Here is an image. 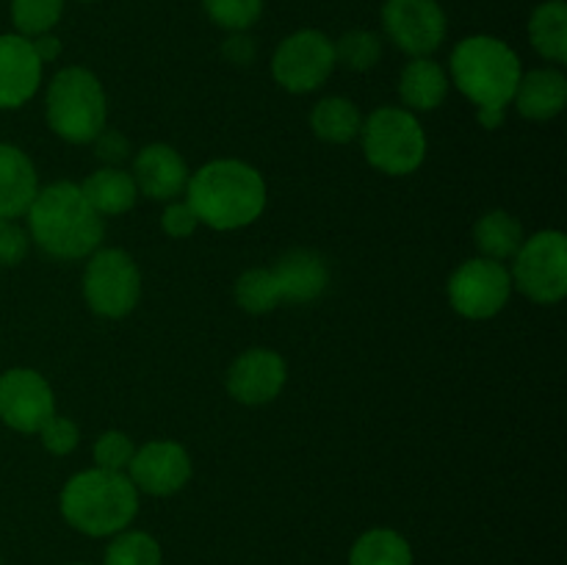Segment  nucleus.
I'll return each mask as SVG.
<instances>
[{
	"label": "nucleus",
	"instance_id": "nucleus-40",
	"mask_svg": "<svg viewBox=\"0 0 567 565\" xmlns=\"http://www.w3.org/2000/svg\"><path fill=\"white\" fill-rule=\"evenodd\" d=\"M75 565H81V563H75Z\"/></svg>",
	"mask_w": 567,
	"mask_h": 565
},
{
	"label": "nucleus",
	"instance_id": "nucleus-16",
	"mask_svg": "<svg viewBox=\"0 0 567 565\" xmlns=\"http://www.w3.org/2000/svg\"><path fill=\"white\" fill-rule=\"evenodd\" d=\"M131 175L136 181L138 194L158 199V203H172L181 194H186L192 172H188L186 158L172 144L155 142L138 150Z\"/></svg>",
	"mask_w": 567,
	"mask_h": 565
},
{
	"label": "nucleus",
	"instance_id": "nucleus-38",
	"mask_svg": "<svg viewBox=\"0 0 567 565\" xmlns=\"http://www.w3.org/2000/svg\"><path fill=\"white\" fill-rule=\"evenodd\" d=\"M476 120H480V125L485 127V131H496V127H502L504 120H507V111L504 109H476Z\"/></svg>",
	"mask_w": 567,
	"mask_h": 565
},
{
	"label": "nucleus",
	"instance_id": "nucleus-37",
	"mask_svg": "<svg viewBox=\"0 0 567 565\" xmlns=\"http://www.w3.org/2000/svg\"><path fill=\"white\" fill-rule=\"evenodd\" d=\"M31 42H33V50H37V55L42 64H50V61H55L61 55V39L55 37L53 31L39 33V37L31 39Z\"/></svg>",
	"mask_w": 567,
	"mask_h": 565
},
{
	"label": "nucleus",
	"instance_id": "nucleus-13",
	"mask_svg": "<svg viewBox=\"0 0 567 565\" xmlns=\"http://www.w3.org/2000/svg\"><path fill=\"white\" fill-rule=\"evenodd\" d=\"M138 493L147 496H172L183 491L192 480V454L183 443L161 438L147 441L133 452L131 465L125 471Z\"/></svg>",
	"mask_w": 567,
	"mask_h": 565
},
{
	"label": "nucleus",
	"instance_id": "nucleus-2",
	"mask_svg": "<svg viewBox=\"0 0 567 565\" xmlns=\"http://www.w3.org/2000/svg\"><path fill=\"white\" fill-rule=\"evenodd\" d=\"M25 219L31 242L55 260H81L103 247L105 219L78 183L59 181L39 188Z\"/></svg>",
	"mask_w": 567,
	"mask_h": 565
},
{
	"label": "nucleus",
	"instance_id": "nucleus-20",
	"mask_svg": "<svg viewBox=\"0 0 567 565\" xmlns=\"http://www.w3.org/2000/svg\"><path fill=\"white\" fill-rule=\"evenodd\" d=\"M449 72L437 64L432 55L424 59H410L404 64L402 75H399V97H402V109L413 111H435L441 109L443 100L449 97Z\"/></svg>",
	"mask_w": 567,
	"mask_h": 565
},
{
	"label": "nucleus",
	"instance_id": "nucleus-24",
	"mask_svg": "<svg viewBox=\"0 0 567 565\" xmlns=\"http://www.w3.org/2000/svg\"><path fill=\"white\" fill-rule=\"evenodd\" d=\"M360 125H363V114L358 105L338 94L319 100L310 111V127H313L316 138L327 144L354 142L360 136Z\"/></svg>",
	"mask_w": 567,
	"mask_h": 565
},
{
	"label": "nucleus",
	"instance_id": "nucleus-5",
	"mask_svg": "<svg viewBox=\"0 0 567 565\" xmlns=\"http://www.w3.org/2000/svg\"><path fill=\"white\" fill-rule=\"evenodd\" d=\"M44 116L50 131L70 144H92L109 120V97L86 66H64L44 92Z\"/></svg>",
	"mask_w": 567,
	"mask_h": 565
},
{
	"label": "nucleus",
	"instance_id": "nucleus-6",
	"mask_svg": "<svg viewBox=\"0 0 567 565\" xmlns=\"http://www.w3.org/2000/svg\"><path fill=\"white\" fill-rule=\"evenodd\" d=\"M363 155L377 172L391 177L413 175L426 161V133L419 116L402 105H380L360 125Z\"/></svg>",
	"mask_w": 567,
	"mask_h": 565
},
{
	"label": "nucleus",
	"instance_id": "nucleus-32",
	"mask_svg": "<svg viewBox=\"0 0 567 565\" xmlns=\"http://www.w3.org/2000/svg\"><path fill=\"white\" fill-rule=\"evenodd\" d=\"M37 435L39 441H42V446L48 449L50 454H55V458H66V454H72L78 449V441H81V430H78L75 421L59 413L50 415Z\"/></svg>",
	"mask_w": 567,
	"mask_h": 565
},
{
	"label": "nucleus",
	"instance_id": "nucleus-23",
	"mask_svg": "<svg viewBox=\"0 0 567 565\" xmlns=\"http://www.w3.org/2000/svg\"><path fill=\"white\" fill-rule=\"evenodd\" d=\"M524 238V225L509 210H487L474 225V244L480 255L498 264L513 260Z\"/></svg>",
	"mask_w": 567,
	"mask_h": 565
},
{
	"label": "nucleus",
	"instance_id": "nucleus-11",
	"mask_svg": "<svg viewBox=\"0 0 567 565\" xmlns=\"http://www.w3.org/2000/svg\"><path fill=\"white\" fill-rule=\"evenodd\" d=\"M380 20L385 37L410 59L432 55L449 33L446 11L437 0H385Z\"/></svg>",
	"mask_w": 567,
	"mask_h": 565
},
{
	"label": "nucleus",
	"instance_id": "nucleus-19",
	"mask_svg": "<svg viewBox=\"0 0 567 565\" xmlns=\"http://www.w3.org/2000/svg\"><path fill=\"white\" fill-rule=\"evenodd\" d=\"M567 103V78L559 66H537L524 72L515 89L513 105L532 122H548L563 114Z\"/></svg>",
	"mask_w": 567,
	"mask_h": 565
},
{
	"label": "nucleus",
	"instance_id": "nucleus-34",
	"mask_svg": "<svg viewBox=\"0 0 567 565\" xmlns=\"http://www.w3.org/2000/svg\"><path fill=\"white\" fill-rule=\"evenodd\" d=\"M199 227V219L194 216L192 205L186 199H172L166 203L164 214H161V230L169 238H188Z\"/></svg>",
	"mask_w": 567,
	"mask_h": 565
},
{
	"label": "nucleus",
	"instance_id": "nucleus-30",
	"mask_svg": "<svg viewBox=\"0 0 567 565\" xmlns=\"http://www.w3.org/2000/svg\"><path fill=\"white\" fill-rule=\"evenodd\" d=\"M203 9L216 28L227 33L249 31L264 14V0H203Z\"/></svg>",
	"mask_w": 567,
	"mask_h": 565
},
{
	"label": "nucleus",
	"instance_id": "nucleus-25",
	"mask_svg": "<svg viewBox=\"0 0 567 565\" xmlns=\"http://www.w3.org/2000/svg\"><path fill=\"white\" fill-rule=\"evenodd\" d=\"M349 565H413V548L396 530L377 526L354 541Z\"/></svg>",
	"mask_w": 567,
	"mask_h": 565
},
{
	"label": "nucleus",
	"instance_id": "nucleus-35",
	"mask_svg": "<svg viewBox=\"0 0 567 565\" xmlns=\"http://www.w3.org/2000/svg\"><path fill=\"white\" fill-rule=\"evenodd\" d=\"M92 147L97 161H103V166H120L131 155V142L120 131H114V127H103L92 142Z\"/></svg>",
	"mask_w": 567,
	"mask_h": 565
},
{
	"label": "nucleus",
	"instance_id": "nucleus-29",
	"mask_svg": "<svg viewBox=\"0 0 567 565\" xmlns=\"http://www.w3.org/2000/svg\"><path fill=\"white\" fill-rule=\"evenodd\" d=\"M11 25L20 37H39L59 25L64 0H11Z\"/></svg>",
	"mask_w": 567,
	"mask_h": 565
},
{
	"label": "nucleus",
	"instance_id": "nucleus-8",
	"mask_svg": "<svg viewBox=\"0 0 567 565\" xmlns=\"http://www.w3.org/2000/svg\"><path fill=\"white\" fill-rule=\"evenodd\" d=\"M513 288L537 305H557L567 294V238L563 230H540L524 238L509 269Z\"/></svg>",
	"mask_w": 567,
	"mask_h": 565
},
{
	"label": "nucleus",
	"instance_id": "nucleus-21",
	"mask_svg": "<svg viewBox=\"0 0 567 565\" xmlns=\"http://www.w3.org/2000/svg\"><path fill=\"white\" fill-rule=\"evenodd\" d=\"M81 192L83 197L89 199V205H92L103 219L105 216L127 214L138 199L136 181H133L131 172L122 170V166H100V170H94L92 175L81 183Z\"/></svg>",
	"mask_w": 567,
	"mask_h": 565
},
{
	"label": "nucleus",
	"instance_id": "nucleus-12",
	"mask_svg": "<svg viewBox=\"0 0 567 565\" xmlns=\"http://www.w3.org/2000/svg\"><path fill=\"white\" fill-rule=\"evenodd\" d=\"M53 413V388L37 369L14 366L0 374V421L6 427L22 435H37Z\"/></svg>",
	"mask_w": 567,
	"mask_h": 565
},
{
	"label": "nucleus",
	"instance_id": "nucleus-36",
	"mask_svg": "<svg viewBox=\"0 0 567 565\" xmlns=\"http://www.w3.org/2000/svg\"><path fill=\"white\" fill-rule=\"evenodd\" d=\"M221 55H225V59L230 61V64L247 66L249 61L255 59V42H252V37H249L247 31L230 33V37L225 39V44H221Z\"/></svg>",
	"mask_w": 567,
	"mask_h": 565
},
{
	"label": "nucleus",
	"instance_id": "nucleus-15",
	"mask_svg": "<svg viewBox=\"0 0 567 565\" xmlns=\"http://www.w3.org/2000/svg\"><path fill=\"white\" fill-rule=\"evenodd\" d=\"M44 64L33 42L20 33H0V111L22 109L42 86Z\"/></svg>",
	"mask_w": 567,
	"mask_h": 565
},
{
	"label": "nucleus",
	"instance_id": "nucleus-33",
	"mask_svg": "<svg viewBox=\"0 0 567 565\" xmlns=\"http://www.w3.org/2000/svg\"><path fill=\"white\" fill-rule=\"evenodd\" d=\"M31 236L17 219H0V266H17L28 258Z\"/></svg>",
	"mask_w": 567,
	"mask_h": 565
},
{
	"label": "nucleus",
	"instance_id": "nucleus-26",
	"mask_svg": "<svg viewBox=\"0 0 567 565\" xmlns=\"http://www.w3.org/2000/svg\"><path fill=\"white\" fill-rule=\"evenodd\" d=\"M233 294H236L238 308L252 316L271 314L280 305V291H277L275 275H271L269 266H255V269L244 271L236 280V291Z\"/></svg>",
	"mask_w": 567,
	"mask_h": 565
},
{
	"label": "nucleus",
	"instance_id": "nucleus-9",
	"mask_svg": "<svg viewBox=\"0 0 567 565\" xmlns=\"http://www.w3.org/2000/svg\"><path fill=\"white\" fill-rule=\"evenodd\" d=\"M336 66V42L316 28L288 33L271 55V78L291 94L316 92Z\"/></svg>",
	"mask_w": 567,
	"mask_h": 565
},
{
	"label": "nucleus",
	"instance_id": "nucleus-39",
	"mask_svg": "<svg viewBox=\"0 0 567 565\" xmlns=\"http://www.w3.org/2000/svg\"><path fill=\"white\" fill-rule=\"evenodd\" d=\"M81 3H94V0H81Z\"/></svg>",
	"mask_w": 567,
	"mask_h": 565
},
{
	"label": "nucleus",
	"instance_id": "nucleus-31",
	"mask_svg": "<svg viewBox=\"0 0 567 565\" xmlns=\"http://www.w3.org/2000/svg\"><path fill=\"white\" fill-rule=\"evenodd\" d=\"M133 452H136V446H133V441L127 432L105 430L103 435L94 441L92 460L97 469L122 471V474H125L127 465H131V460H133Z\"/></svg>",
	"mask_w": 567,
	"mask_h": 565
},
{
	"label": "nucleus",
	"instance_id": "nucleus-27",
	"mask_svg": "<svg viewBox=\"0 0 567 565\" xmlns=\"http://www.w3.org/2000/svg\"><path fill=\"white\" fill-rule=\"evenodd\" d=\"M105 565H164V554L147 532L122 530L105 548Z\"/></svg>",
	"mask_w": 567,
	"mask_h": 565
},
{
	"label": "nucleus",
	"instance_id": "nucleus-17",
	"mask_svg": "<svg viewBox=\"0 0 567 565\" xmlns=\"http://www.w3.org/2000/svg\"><path fill=\"white\" fill-rule=\"evenodd\" d=\"M269 269L275 275L280 302H316L330 282V266H327L324 255H319L316 249H291L282 258H277V264Z\"/></svg>",
	"mask_w": 567,
	"mask_h": 565
},
{
	"label": "nucleus",
	"instance_id": "nucleus-7",
	"mask_svg": "<svg viewBox=\"0 0 567 565\" xmlns=\"http://www.w3.org/2000/svg\"><path fill=\"white\" fill-rule=\"evenodd\" d=\"M83 299L103 319L133 314L142 299V269L133 255L120 247L94 249L83 271Z\"/></svg>",
	"mask_w": 567,
	"mask_h": 565
},
{
	"label": "nucleus",
	"instance_id": "nucleus-3",
	"mask_svg": "<svg viewBox=\"0 0 567 565\" xmlns=\"http://www.w3.org/2000/svg\"><path fill=\"white\" fill-rule=\"evenodd\" d=\"M61 515L89 537H109L127 530L138 513V491L122 471H78L61 487Z\"/></svg>",
	"mask_w": 567,
	"mask_h": 565
},
{
	"label": "nucleus",
	"instance_id": "nucleus-18",
	"mask_svg": "<svg viewBox=\"0 0 567 565\" xmlns=\"http://www.w3.org/2000/svg\"><path fill=\"white\" fill-rule=\"evenodd\" d=\"M39 194V175L25 150L0 142V219H20Z\"/></svg>",
	"mask_w": 567,
	"mask_h": 565
},
{
	"label": "nucleus",
	"instance_id": "nucleus-1",
	"mask_svg": "<svg viewBox=\"0 0 567 565\" xmlns=\"http://www.w3.org/2000/svg\"><path fill=\"white\" fill-rule=\"evenodd\" d=\"M269 188L252 164L238 158H214L188 175L186 203L199 225L210 230H241L264 216Z\"/></svg>",
	"mask_w": 567,
	"mask_h": 565
},
{
	"label": "nucleus",
	"instance_id": "nucleus-10",
	"mask_svg": "<svg viewBox=\"0 0 567 565\" xmlns=\"http://www.w3.org/2000/svg\"><path fill=\"white\" fill-rule=\"evenodd\" d=\"M446 294L449 305L460 316L485 321L507 308L509 297H513V280H509L507 266L476 255V258L465 260L452 271Z\"/></svg>",
	"mask_w": 567,
	"mask_h": 565
},
{
	"label": "nucleus",
	"instance_id": "nucleus-22",
	"mask_svg": "<svg viewBox=\"0 0 567 565\" xmlns=\"http://www.w3.org/2000/svg\"><path fill=\"white\" fill-rule=\"evenodd\" d=\"M529 42L540 59L563 66L567 61V6L565 0H546L529 17Z\"/></svg>",
	"mask_w": 567,
	"mask_h": 565
},
{
	"label": "nucleus",
	"instance_id": "nucleus-4",
	"mask_svg": "<svg viewBox=\"0 0 567 565\" xmlns=\"http://www.w3.org/2000/svg\"><path fill=\"white\" fill-rule=\"evenodd\" d=\"M524 64L504 39L491 33H474L460 39L449 59V81L476 105V109H504L513 105Z\"/></svg>",
	"mask_w": 567,
	"mask_h": 565
},
{
	"label": "nucleus",
	"instance_id": "nucleus-28",
	"mask_svg": "<svg viewBox=\"0 0 567 565\" xmlns=\"http://www.w3.org/2000/svg\"><path fill=\"white\" fill-rule=\"evenodd\" d=\"M382 50L385 44H382L380 33L354 28L336 42V61L352 72H369L382 61Z\"/></svg>",
	"mask_w": 567,
	"mask_h": 565
},
{
	"label": "nucleus",
	"instance_id": "nucleus-14",
	"mask_svg": "<svg viewBox=\"0 0 567 565\" xmlns=\"http://www.w3.org/2000/svg\"><path fill=\"white\" fill-rule=\"evenodd\" d=\"M286 358L269 347H252L238 355L227 369V393L236 402L255 408L275 402L286 388Z\"/></svg>",
	"mask_w": 567,
	"mask_h": 565
}]
</instances>
